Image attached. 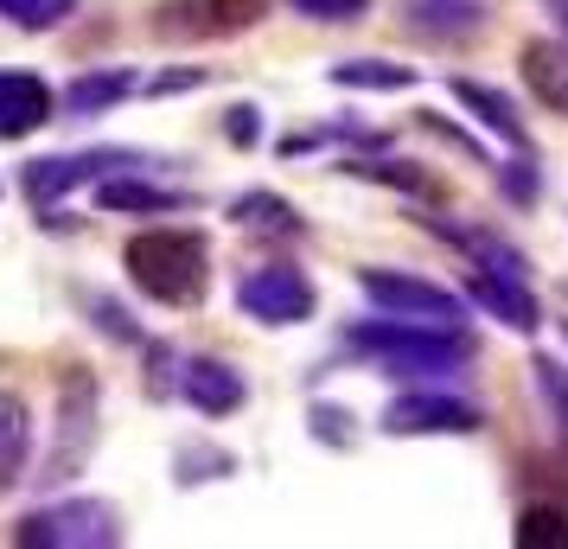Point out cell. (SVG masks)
<instances>
[{
    "label": "cell",
    "instance_id": "6da1fadb",
    "mask_svg": "<svg viewBox=\"0 0 568 549\" xmlns=\"http://www.w3.org/2000/svg\"><path fill=\"white\" fill-rule=\"evenodd\" d=\"M122 262H129L134 288L166 301V307H192L211 282L205 236H192V231H141L129 250H122Z\"/></svg>",
    "mask_w": 568,
    "mask_h": 549
},
{
    "label": "cell",
    "instance_id": "7a4b0ae2",
    "mask_svg": "<svg viewBox=\"0 0 568 549\" xmlns=\"http://www.w3.org/2000/svg\"><path fill=\"white\" fill-rule=\"evenodd\" d=\"M262 20V0H160L154 7V39L199 45V39H231Z\"/></svg>",
    "mask_w": 568,
    "mask_h": 549
},
{
    "label": "cell",
    "instance_id": "3957f363",
    "mask_svg": "<svg viewBox=\"0 0 568 549\" xmlns=\"http://www.w3.org/2000/svg\"><path fill=\"white\" fill-rule=\"evenodd\" d=\"M236 307L262 326H294V319L313 314V288L301 268H256V275H243V288H236Z\"/></svg>",
    "mask_w": 568,
    "mask_h": 549
},
{
    "label": "cell",
    "instance_id": "277c9868",
    "mask_svg": "<svg viewBox=\"0 0 568 549\" xmlns=\"http://www.w3.org/2000/svg\"><path fill=\"white\" fill-rule=\"evenodd\" d=\"M122 530H115V511L109 505H52V511H32L20 523V543H115Z\"/></svg>",
    "mask_w": 568,
    "mask_h": 549
},
{
    "label": "cell",
    "instance_id": "5b68a950",
    "mask_svg": "<svg viewBox=\"0 0 568 549\" xmlns=\"http://www.w3.org/2000/svg\"><path fill=\"white\" fill-rule=\"evenodd\" d=\"M364 294H371L377 307H389L396 319L422 314V319H435V326H454V301H447L440 288H428V282H409V275H384V268H371V275H364Z\"/></svg>",
    "mask_w": 568,
    "mask_h": 549
},
{
    "label": "cell",
    "instance_id": "8992f818",
    "mask_svg": "<svg viewBox=\"0 0 568 549\" xmlns=\"http://www.w3.org/2000/svg\"><path fill=\"white\" fill-rule=\"evenodd\" d=\"M52 115V90L27 71H0V141H20Z\"/></svg>",
    "mask_w": 568,
    "mask_h": 549
},
{
    "label": "cell",
    "instance_id": "52a82bcc",
    "mask_svg": "<svg viewBox=\"0 0 568 549\" xmlns=\"http://www.w3.org/2000/svg\"><path fill=\"white\" fill-rule=\"evenodd\" d=\"M32 454V409L13 390H0V492H13V479L27 472Z\"/></svg>",
    "mask_w": 568,
    "mask_h": 549
},
{
    "label": "cell",
    "instance_id": "ba28073f",
    "mask_svg": "<svg viewBox=\"0 0 568 549\" xmlns=\"http://www.w3.org/2000/svg\"><path fill=\"white\" fill-rule=\"evenodd\" d=\"M185 396L205 409V416H231L236 403H243V377L231 365H217V358H192L185 365Z\"/></svg>",
    "mask_w": 568,
    "mask_h": 549
},
{
    "label": "cell",
    "instance_id": "9c48e42d",
    "mask_svg": "<svg viewBox=\"0 0 568 549\" xmlns=\"http://www.w3.org/2000/svg\"><path fill=\"white\" fill-rule=\"evenodd\" d=\"M389 428L396 435H409V428H479V416L454 396H409V403L389 409Z\"/></svg>",
    "mask_w": 568,
    "mask_h": 549
},
{
    "label": "cell",
    "instance_id": "30bf717a",
    "mask_svg": "<svg viewBox=\"0 0 568 549\" xmlns=\"http://www.w3.org/2000/svg\"><path fill=\"white\" fill-rule=\"evenodd\" d=\"M97 173H103V154H97V160H90V154H83V160H32V166H27V192L39 199V205H52L58 192L97 180Z\"/></svg>",
    "mask_w": 568,
    "mask_h": 549
},
{
    "label": "cell",
    "instance_id": "8fae6325",
    "mask_svg": "<svg viewBox=\"0 0 568 549\" xmlns=\"http://www.w3.org/2000/svg\"><path fill=\"white\" fill-rule=\"evenodd\" d=\"M524 78H530V90H537L549 109H562L568 115V58L556 52V45H524Z\"/></svg>",
    "mask_w": 568,
    "mask_h": 549
},
{
    "label": "cell",
    "instance_id": "7c38bea8",
    "mask_svg": "<svg viewBox=\"0 0 568 549\" xmlns=\"http://www.w3.org/2000/svg\"><path fill=\"white\" fill-rule=\"evenodd\" d=\"M71 7H78V0H0V13H7L13 27H58Z\"/></svg>",
    "mask_w": 568,
    "mask_h": 549
},
{
    "label": "cell",
    "instance_id": "4fadbf2b",
    "mask_svg": "<svg viewBox=\"0 0 568 549\" xmlns=\"http://www.w3.org/2000/svg\"><path fill=\"white\" fill-rule=\"evenodd\" d=\"M103 205H115V211H166V205H180V199L160 192V185H103Z\"/></svg>",
    "mask_w": 568,
    "mask_h": 549
},
{
    "label": "cell",
    "instance_id": "5bb4252c",
    "mask_svg": "<svg viewBox=\"0 0 568 549\" xmlns=\"http://www.w3.org/2000/svg\"><path fill=\"white\" fill-rule=\"evenodd\" d=\"M122 90H129V78H78V83H71V96H64V103L78 109V115H90V109L115 103Z\"/></svg>",
    "mask_w": 568,
    "mask_h": 549
},
{
    "label": "cell",
    "instance_id": "9a60e30c",
    "mask_svg": "<svg viewBox=\"0 0 568 549\" xmlns=\"http://www.w3.org/2000/svg\"><path fill=\"white\" fill-rule=\"evenodd\" d=\"M517 543H568V518L562 511H530L524 530H517Z\"/></svg>",
    "mask_w": 568,
    "mask_h": 549
},
{
    "label": "cell",
    "instance_id": "2e32d148",
    "mask_svg": "<svg viewBox=\"0 0 568 549\" xmlns=\"http://www.w3.org/2000/svg\"><path fill=\"white\" fill-rule=\"evenodd\" d=\"M338 83H371V90H396L409 71H384V64H338Z\"/></svg>",
    "mask_w": 568,
    "mask_h": 549
},
{
    "label": "cell",
    "instance_id": "e0dca14e",
    "mask_svg": "<svg viewBox=\"0 0 568 549\" xmlns=\"http://www.w3.org/2000/svg\"><path fill=\"white\" fill-rule=\"evenodd\" d=\"M294 7H301V13H313V20H358L371 0H294Z\"/></svg>",
    "mask_w": 568,
    "mask_h": 549
},
{
    "label": "cell",
    "instance_id": "ac0fdd59",
    "mask_svg": "<svg viewBox=\"0 0 568 549\" xmlns=\"http://www.w3.org/2000/svg\"><path fill=\"white\" fill-rule=\"evenodd\" d=\"M549 7H556V13H562V27H568V0H549Z\"/></svg>",
    "mask_w": 568,
    "mask_h": 549
}]
</instances>
